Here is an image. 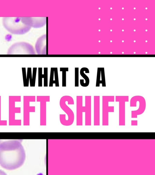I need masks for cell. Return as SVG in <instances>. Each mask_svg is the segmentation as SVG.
Here are the masks:
<instances>
[{
  "label": "cell",
  "mask_w": 155,
  "mask_h": 175,
  "mask_svg": "<svg viewBox=\"0 0 155 175\" xmlns=\"http://www.w3.org/2000/svg\"><path fill=\"white\" fill-rule=\"evenodd\" d=\"M122 42H124V41H122Z\"/></svg>",
  "instance_id": "f546056e"
},
{
  "label": "cell",
  "mask_w": 155,
  "mask_h": 175,
  "mask_svg": "<svg viewBox=\"0 0 155 175\" xmlns=\"http://www.w3.org/2000/svg\"><path fill=\"white\" fill-rule=\"evenodd\" d=\"M122 9H124V8L123 7V8H122Z\"/></svg>",
  "instance_id": "cb8c5ba5"
},
{
  "label": "cell",
  "mask_w": 155,
  "mask_h": 175,
  "mask_svg": "<svg viewBox=\"0 0 155 175\" xmlns=\"http://www.w3.org/2000/svg\"><path fill=\"white\" fill-rule=\"evenodd\" d=\"M116 101L119 102V125H125V102L128 101V96H116Z\"/></svg>",
  "instance_id": "5b68a950"
},
{
  "label": "cell",
  "mask_w": 155,
  "mask_h": 175,
  "mask_svg": "<svg viewBox=\"0 0 155 175\" xmlns=\"http://www.w3.org/2000/svg\"><path fill=\"white\" fill-rule=\"evenodd\" d=\"M141 100H138L139 102V109L136 111H132V118H137L138 115H141L145 111L146 108V102L145 98L142 97Z\"/></svg>",
  "instance_id": "9c48e42d"
},
{
  "label": "cell",
  "mask_w": 155,
  "mask_h": 175,
  "mask_svg": "<svg viewBox=\"0 0 155 175\" xmlns=\"http://www.w3.org/2000/svg\"><path fill=\"white\" fill-rule=\"evenodd\" d=\"M135 31H136L135 30H134V31L135 32Z\"/></svg>",
  "instance_id": "d590c367"
},
{
  "label": "cell",
  "mask_w": 155,
  "mask_h": 175,
  "mask_svg": "<svg viewBox=\"0 0 155 175\" xmlns=\"http://www.w3.org/2000/svg\"><path fill=\"white\" fill-rule=\"evenodd\" d=\"M112 9V8H111H111H110V9Z\"/></svg>",
  "instance_id": "83f0119b"
},
{
  "label": "cell",
  "mask_w": 155,
  "mask_h": 175,
  "mask_svg": "<svg viewBox=\"0 0 155 175\" xmlns=\"http://www.w3.org/2000/svg\"><path fill=\"white\" fill-rule=\"evenodd\" d=\"M69 71L68 68H60V71H62V86L66 87V71Z\"/></svg>",
  "instance_id": "8fae6325"
},
{
  "label": "cell",
  "mask_w": 155,
  "mask_h": 175,
  "mask_svg": "<svg viewBox=\"0 0 155 175\" xmlns=\"http://www.w3.org/2000/svg\"><path fill=\"white\" fill-rule=\"evenodd\" d=\"M36 70H37V68H36L34 69L33 71V86H34L35 81H36Z\"/></svg>",
  "instance_id": "9a60e30c"
},
{
  "label": "cell",
  "mask_w": 155,
  "mask_h": 175,
  "mask_svg": "<svg viewBox=\"0 0 155 175\" xmlns=\"http://www.w3.org/2000/svg\"><path fill=\"white\" fill-rule=\"evenodd\" d=\"M25 159V150L19 140H0V165L8 170L22 166Z\"/></svg>",
  "instance_id": "6da1fadb"
},
{
  "label": "cell",
  "mask_w": 155,
  "mask_h": 175,
  "mask_svg": "<svg viewBox=\"0 0 155 175\" xmlns=\"http://www.w3.org/2000/svg\"><path fill=\"white\" fill-rule=\"evenodd\" d=\"M75 86H79V69L78 68L75 69Z\"/></svg>",
  "instance_id": "5bb4252c"
},
{
  "label": "cell",
  "mask_w": 155,
  "mask_h": 175,
  "mask_svg": "<svg viewBox=\"0 0 155 175\" xmlns=\"http://www.w3.org/2000/svg\"><path fill=\"white\" fill-rule=\"evenodd\" d=\"M99 20H101V19H100V18H99Z\"/></svg>",
  "instance_id": "7402d4cb"
},
{
  "label": "cell",
  "mask_w": 155,
  "mask_h": 175,
  "mask_svg": "<svg viewBox=\"0 0 155 175\" xmlns=\"http://www.w3.org/2000/svg\"><path fill=\"white\" fill-rule=\"evenodd\" d=\"M54 68H51L50 77L49 87H53V84H54Z\"/></svg>",
  "instance_id": "7c38bea8"
},
{
  "label": "cell",
  "mask_w": 155,
  "mask_h": 175,
  "mask_svg": "<svg viewBox=\"0 0 155 175\" xmlns=\"http://www.w3.org/2000/svg\"><path fill=\"white\" fill-rule=\"evenodd\" d=\"M43 18H29L24 17L22 18V22L25 25L30 27L37 28L43 26L45 25V19H43Z\"/></svg>",
  "instance_id": "8992f818"
},
{
  "label": "cell",
  "mask_w": 155,
  "mask_h": 175,
  "mask_svg": "<svg viewBox=\"0 0 155 175\" xmlns=\"http://www.w3.org/2000/svg\"><path fill=\"white\" fill-rule=\"evenodd\" d=\"M84 71H85V73H89V70L87 68H83L81 69L80 74L81 76L85 79V83H83L81 84L80 85L82 87H86L88 86L89 84V79L88 77L84 73Z\"/></svg>",
  "instance_id": "30bf717a"
},
{
  "label": "cell",
  "mask_w": 155,
  "mask_h": 175,
  "mask_svg": "<svg viewBox=\"0 0 155 175\" xmlns=\"http://www.w3.org/2000/svg\"><path fill=\"white\" fill-rule=\"evenodd\" d=\"M100 52H99V54H100Z\"/></svg>",
  "instance_id": "60d3db41"
},
{
  "label": "cell",
  "mask_w": 155,
  "mask_h": 175,
  "mask_svg": "<svg viewBox=\"0 0 155 175\" xmlns=\"http://www.w3.org/2000/svg\"><path fill=\"white\" fill-rule=\"evenodd\" d=\"M122 31H123V32L124 31V30H122Z\"/></svg>",
  "instance_id": "d4e9b609"
},
{
  "label": "cell",
  "mask_w": 155,
  "mask_h": 175,
  "mask_svg": "<svg viewBox=\"0 0 155 175\" xmlns=\"http://www.w3.org/2000/svg\"><path fill=\"white\" fill-rule=\"evenodd\" d=\"M110 53H111H111H112V52H110Z\"/></svg>",
  "instance_id": "836d02e7"
},
{
  "label": "cell",
  "mask_w": 155,
  "mask_h": 175,
  "mask_svg": "<svg viewBox=\"0 0 155 175\" xmlns=\"http://www.w3.org/2000/svg\"><path fill=\"white\" fill-rule=\"evenodd\" d=\"M99 96H94V125H100V98Z\"/></svg>",
  "instance_id": "52a82bcc"
},
{
  "label": "cell",
  "mask_w": 155,
  "mask_h": 175,
  "mask_svg": "<svg viewBox=\"0 0 155 175\" xmlns=\"http://www.w3.org/2000/svg\"><path fill=\"white\" fill-rule=\"evenodd\" d=\"M99 31L100 32V31H101V30H99Z\"/></svg>",
  "instance_id": "d6a6232c"
},
{
  "label": "cell",
  "mask_w": 155,
  "mask_h": 175,
  "mask_svg": "<svg viewBox=\"0 0 155 175\" xmlns=\"http://www.w3.org/2000/svg\"><path fill=\"white\" fill-rule=\"evenodd\" d=\"M33 47L27 43L19 42L12 45L8 49V54H34Z\"/></svg>",
  "instance_id": "3957f363"
},
{
  "label": "cell",
  "mask_w": 155,
  "mask_h": 175,
  "mask_svg": "<svg viewBox=\"0 0 155 175\" xmlns=\"http://www.w3.org/2000/svg\"><path fill=\"white\" fill-rule=\"evenodd\" d=\"M112 31V30H110V31H111V32Z\"/></svg>",
  "instance_id": "4316f807"
},
{
  "label": "cell",
  "mask_w": 155,
  "mask_h": 175,
  "mask_svg": "<svg viewBox=\"0 0 155 175\" xmlns=\"http://www.w3.org/2000/svg\"><path fill=\"white\" fill-rule=\"evenodd\" d=\"M1 173L3 175L6 174L4 173V172L3 171H1V170H0V175L2 174H1Z\"/></svg>",
  "instance_id": "e0dca14e"
},
{
  "label": "cell",
  "mask_w": 155,
  "mask_h": 175,
  "mask_svg": "<svg viewBox=\"0 0 155 175\" xmlns=\"http://www.w3.org/2000/svg\"><path fill=\"white\" fill-rule=\"evenodd\" d=\"M134 54H135V53H136L135 52H134Z\"/></svg>",
  "instance_id": "b9f144b4"
},
{
  "label": "cell",
  "mask_w": 155,
  "mask_h": 175,
  "mask_svg": "<svg viewBox=\"0 0 155 175\" xmlns=\"http://www.w3.org/2000/svg\"><path fill=\"white\" fill-rule=\"evenodd\" d=\"M2 23L7 31L14 35H23L31 28L22 22L21 17H5L3 18Z\"/></svg>",
  "instance_id": "7a4b0ae2"
},
{
  "label": "cell",
  "mask_w": 155,
  "mask_h": 175,
  "mask_svg": "<svg viewBox=\"0 0 155 175\" xmlns=\"http://www.w3.org/2000/svg\"><path fill=\"white\" fill-rule=\"evenodd\" d=\"M112 42V41H110V42Z\"/></svg>",
  "instance_id": "f1b7e54d"
},
{
  "label": "cell",
  "mask_w": 155,
  "mask_h": 175,
  "mask_svg": "<svg viewBox=\"0 0 155 175\" xmlns=\"http://www.w3.org/2000/svg\"><path fill=\"white\" fill-rule=\"evenodd\" d=\"M99 9H101V8H100V7H99Z\"/></svg>",
  "instance_id": "484cf974"
},
{
  "label": "cell",
  "mask_w": 155,
  "mask_h": 175,
  "mask_svg": "<svg viewBox=\"0 0 155 175\" xmlns=\"http://www.w3.org/2000/svg\"><path fill=\"white\" fill-rule=\"evenodd\" d=\"M134 42H136V41H134Z\"/></svg>",
  "instance_id": "f35d334b"
},
{
  "label": "cell",
  "mask_w": 155,
  "mask_h": 175,
  "mask_svg": "<svg viewBox=\"0 0 155 175\" xmlns=\"http://www.w3.org/2000/svg\"><path fill=\"white\" fill-rule=\"evenodd\" d=\"M48 68H44V74H42V68H39L38 71V86H42V79H44V86H48Z\"/></svg>",
  "instance_id": "ba28073f"
},
{
  "label": "cell",
  "mask_w": 155,
  "mask_h": 175,
  "mask_svg": "<svg viewBox=\"0 0 155 175\" xmlns=\"http://www.w3.org/2000/svg\"><path fill=\"white\" fill-rule=\"evenodd\" d=\"M99 42H101L100 41H99Z\"/></svg>",
  "instance_id": "74e56055"
},
{
  "label": "cell",
  "mask_w": 155,
  "mask_h": 175,
  "mask_svg": "<svg viewBox=\"0 0 155 175\" xmlns=\"http://www.w3.org/2000/svg\"><path fill=\"white\" fill-rule=\"evenodd\" d=\"M54 84H55L56 87H59V76L57 68H54Z\"/></svg>",
  "instance_id": "4fadbf2b"
},
{
  "label": "cell",
  "mask_w": 155,
  "mask_h": 175,
  "mask_svg": "<svg viewBox=\"0 0 155 175\" xmlns=\"http://www.w3.org/2000/svg\"><path fill=\"white\" fill-rule=\"evenodd\" d=\"M114 97L111 96L109 100H107V96H103L102 125H108V113L114 112V106H109V102L114 101Z\"/></svg>",
  "instance_id": "277c9868"
},
{
  "label": "cell",
  "mask_w": 155,
  "mask_h": 175,
  "mask_svg": "<svg viewBox=\"0 0 155 175\" xmlns=\"http://www.w3.org/2000/svg\"><path fill=\"white\" fill-rule=\"evenodd\" d=\"M145 31L147 32V30H145Z\"/></svg>",
  "instance_id": "ffe728a7"
},
{
  "label": "cell",
  "mask_w": 155,
  "mask_h": 175,
  "mask_svg": "<svg viewBox=\"0 0 155 175\" xmlns=\"http://www.w3.org/2000/svg\"><path fill=\"white\" fill-rule=\"evenodd\" d=\"M134 20H136V19H135V18H134Z\"/></svg>",
  "instance_id": "e575fe53"
},
{
  "label": "cell",
  "mask_w": 155,
  "mask_h": 175,
  "mask_svg": "<svg viewBox=\"0 0 155 175\" xmlns=\"http://www.w3.org/2000/svg\"><path fill=\"white\" fill-rule=\"evenodd\" d=\"M145 42H147V41H145Z\"/></svg>",
  "instance_id": "4dcf8cb0"
},
{
  "label": "cell",
  "mask_w": 155,
  "mask_h": 175,
  "mask_svg": "<svg viewBox=\"0 0 155 175\" xmlns=\"http://www.w3.org/2000/svg\"><path fill=\"white\" fill-rule=\"evenodd\" d=\"M122 20H124V18H123V19H122Z\"/></svg>",
  "instance_id": "603a6c76"
},
{
  "label": "cell",
  "mask_w": 155,
  "mask_h": 175,
  "mask_svg": "<svg viewBox=\"0 0 155 175\" xmlns=\"http://www.w3.org/2000/svg\"><path fill=\"white\" fill-rule=\"evenodd\" d=\"M147 9V7H146V8H145V9Z\"/></svg>",
  "instance_id": "d6986e66"
},
{
  "label": "cell",
  "mask_w": 155,
  "mask_h": 175,
  "mask_svg": "<svg viewBox=\"0 0 155 175\" xmlns=\"http://www.w3.org/2000/svg\"><path fill=\"white\" fill-rule=\"evenodd\" d=\"M110 20H112V18H111V19H110Z\"/></svg>",
  "instance_id": "ac0fdd59"
},
{
  "label": "cell",
  "mask_w": 155,
  "mask_h": 175,
  "mask_svg": "<svg viewBox=\"0 0 155 175\" xmlns=\"http://www.w3.org/2000/svg\"><path fill=\"white\" fill-rule=\"evenodd\" d=\"M146 19V20H147V18H146V19Z\"/></svg>",
  "instance_id": "44dd1931"
},
{
  "label": "cell",
  "mask_w": 155,
  "mask_h": 175,
  "mask_svg": "<svg viewBox=\"0 0 155 175\" xmlns=\"http://www.w3.org/2000/svg\"><path fill=\"white\" fill-rule=\"evenodd\" d=\"M122 53H123H123H124V52H122Z\"/></svg>",
  "instance_id": "8d00e7d4"
},
{
  "label": "cell",
  "mask_w": 155,
  "mask_h": 175,
  "mask_svg": "<svg viewBox=\"0 0 155 175\" xmlns=\"http://www.w3.org/2000/svg\"><path fill=\"white\" fill-rule=\"evenodd\" d=\"M131 124L132 126H137L138 125L137 120H132Z\"/></svg>",
  "instance_id": "2e32d148"
},
{
  "label": "cell",
  "mask_w": 155,
  "mask_h": 175,
  "mask_svg": "<svg viewBox=\"0 0 155 175\" xmlns=\"http://www.w3.org/2000/svg\"><path fill=\"white\" fill-rule=\"evenodd\" d=\"M136 9V8H135V7H134V9Z\"/></svg>",
  "instance_id": "1f68e13d"
},
{
  "label": "cell",
  "mask_w": 155,
  "mask_h": 175,
  "mask_svg": "<svg viewBox=\"0 0 155 175\" xmlns=\"http://www.w3.org/2000/svg\"><path fill=\"white\" fill-rule=\"evenodd\" d=\"M147 52H146V54H147Z\"/></svg>",
  "instance_id": "ab89813d"
}]
</instances>
